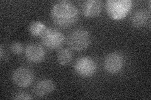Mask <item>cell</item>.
Segmentation results:
<instances>
[{"label":"cell","instance_id":"1","mask_svg":"<svg viewBox=\"0 0 151 100\" xmlns=\"http://www.w3.org/2000/svg\"><path fill=\"white\" fill-rule=\"evenodd\" d=\"M51 16L55 25L62 28H68L77 22L79 11L72 2L60 1L55 3L52 8Z\"/></svg>","mask_w":151,"mask_h":100},{"label":"cell","instance_id":"2","mask_svg":"<svg viewBox=\"0 0 151 100\" xmlns=\"http://www.w3.org/2000/svg\"><path fill=\"white\" fill-rule=\"evenodd\" d=\"M133 6L130 0H108L106 2V12L111 19L120 20L124 18Z\"/></svg>","mask_w":151,"mask_h":100},{"label":"cell","instance_id":"3","mask_svg":"<svg viewBox=\"0 0 151 100\" xmlns=\"http://www.w3.org/2000/svg\"><path fill=\"white\" fill-rule=\"evenodd\" d=\"M67 42L70 48L73 50L76 51H84L90 45V34L86 30L78 28L69 33Z\"/></svg>","mask_w":151,"mask_h":100},{"label":"cell","instance_id":"4","mask_svg":"<svg viewBox=\"0 0 151 100\" xmlns=\"http://www.w3.org/2000/svg\"><path fill=\"white\" fill-rule=\"evenodd\" d=\"M42 43L50 50H57L64 44L65 36L63 33L54 28H46L41 35Z\"/></svg>","mask_w":151,"mask_h":100},{"label":"cell","instance_id":"5","mask_svg":"<svg viewBox=\"0 0 151 100\" xmlns=\"http://www.w3.org/2000/svg\"><path fill=\"white\" fill-rule=\"evenodd\" d=\"M74 70L80 77L84 78L90 77L95 73L97 65L95 61L89 56H83L76 61Z\"/></svg>","mask_w":151,"mask_h":100},{"label":"cell","instance_id":"6","mask_svg":"<svg viewBox=\"0 0 151 100\" xmlns=\"http://www.w3.org/2000/svg\"><path fill=\"white\" fill-rule=\"evenodd\" d=\"M104 68L110 74L119 73L124 66V58L123 55L118 52L108 54L104 60Z\"/></svg>","mask_w":151,"mask_h":100},{"label":"cell","instance_id":"7","mask_svg":"<svg viewBox=\"0 0 151 100\" xmlns=\"http://www.w3.org/2000/svg\"><path fill=\"white\" fill-rule=\"evenodd\" d=\"M34 76L32 71L25 67L16 69L12 74V79L16 85L21 88H27L34 82Z\"/></svg>","mask_w":151,"mask_h":100},{"label":"cell","instance_id":"8","mask_svg":"<svg viewBox=\"0 0 151 100\" xmlns=\"http://www.w3.org/2000/svg\"><path fill=\"white\" fill-rule=\"evenodd\" d=\"M27 59L34 63H39L45 57V51L42 45L38 43L28 45L25 51Z\"/></svg>","mask_w":151,"mask_h":100},{"label":"cell","instance_id":"9","mask_svg":"<svg viewBox=\"0 0 151 100\" xmlns=\"http://www.w3.org/2000/svg\"><path fill=\"white\" fill-rule=\"evenodd\" d=\"M54 89L55 84L52 81L48 78H45L40 79L36 83L34 91L37 96L44 97L53 92Z\"/></svg>","mask_w":151,"mask_h":100},{"label":"cell","instance_id":"10","mask_svg":"<svg viewBox=\"0 0 151 100\" xmlns=\"http://www.w3.org/2000/svg\"><path fill=\"white\" fill-rule=\"evenodd\" d=\"M101 10L102 3L99 0H87L83 3V13L88 18L98 16Z\"/></svg>","mask_w":151,"mask_h":100},{"label":"cell","instance_id":"11","mask_svg":"<svg viewBox=\"0 0 151 100\" xmlns=\"http://www.w3.org/2000/svg\"><path fill=\"white\" fill-rule=\"evenodd\" d=\"M150 14L145 9H138L131 18L132 25L135 28H140L145 26L149 20Z\"/></svg>","mask_w":151,"mask_h":100},{"label":"cell","instance_id":"12","mask_svg":"<svg viewBox=\"0 0 151 100\" xmlns=\"http://www.w3.org/2000/svg\"><path fill=\"white\" fill-rule=\"evenodd\" d=\"M73 59V53L70 50L63 48L60 50L57 55V60L58 63L63 66L68 65Z\"/></svg>","mask_w":151,"mask_h":100},{"label":"cell","instance_id":"13","mask_svg":"<svg viewBox=\"0 0 151 100\" xmlns=\"http://www.w3.org/2000/svg\"><path fill=\"white\" fill-rule=\"evenodd\" d=\"M45 24L39 21L32 22L28 26V31L30 34L34 36H39L43 34L46 29Z\"/></svg>","mask_w":151,"mask_h":100},{"label":"cell","instance_id":"14","mask_svg":"<svg viewBox=\"0 0 151 100\" xmlns=\"http://www.w3.org/2000/svg\"><path fill=\"white\" fill-rule=\"evenodd\" d=\"M10 50L13 54L20 55L23 53L24 50V47L20 43L14 42L10 46Z\"/></svg>","mask_w":151,"mask_h":100},{"label":"cell","instance_id":"15","mask_svg":"<svg viewBox=\"0 0 151 100\" xmlns=\"http://www.w3.org/2000/svg\"><path fill=\"white\" fill-rule=\"evenodd\" d=\"M13 99L16 100H29L33 99L32 95L27 92L20 91L15 94Z\"/></svg>","mask_w":151,"mask_h":100},{"label":"cell","instance_id":"16","mask_svg":"<svg viewBox=\"0 0 151 100\" xmlns=\"http://www.w3.org/2000/svg\"><path fill=\"white\" fill-rule=\"evenodd\" d=\"M4 56V50L3 48V46H1V48H0V58L1 60L3 59Z\"/></svg>","mask_w":151,"mask_h":100}]
</instances>
